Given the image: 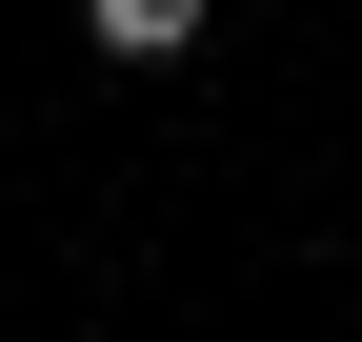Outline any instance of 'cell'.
<instances>
[{
	"label": "cell",
	"instance_id": "obj_1",
	"mask_svg": "<svg viewBox=\"0 0 362 342\" xmlns=\"http://www.w3.org/2000/svg\"><path fill=\"white\" fill-rule=\"evenodd\" d=\"M202 20H221V0H81V40H101V61H181Z\"/></svg>",
	"mask_w": 362,
	"mask_h": 342
}]
</instances>
